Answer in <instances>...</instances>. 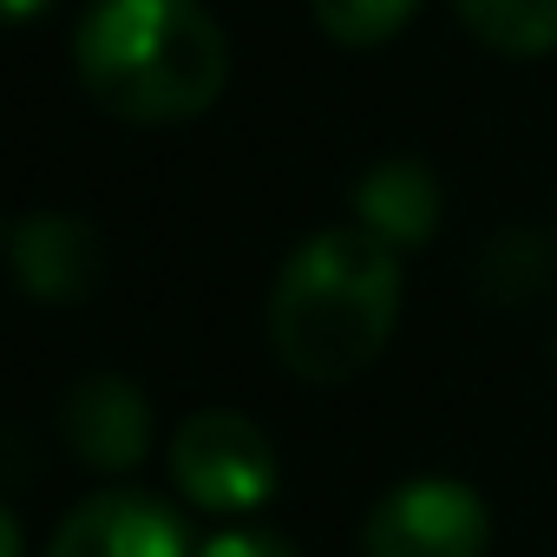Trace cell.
I'll return each mask as SVG.
<instances>
[{"instance_id": "obj_1", "label": "cell", "mask_w": 557, "mask_h": 557, "mask_svg": "<svg viewBox=\"0 0 557 557\" xmlns=\"http://www.w3.org/2000/svg\"><path fill=\"white\" fill-rule=\"evenodd\" d=\"M400 322V256L361 223L309 236L269 289V348L296 381L342 387L381 361Z\"/></svg>"}, {"instance_id": "obj_2", "label": "cell", "mask_w": 557, "mask_h": 557, "mask_svg": "<svg viewBox=\"0 0 557 557\" xmlns=\"http://www.w3.org/2000/svg\"><path fill=\"white\" fill-rule=\"evenodd\" d=\"M79 86L125 125H184L223 99L230 47L197 0H92L73 40Z\"/></svg>"}, {"instance_id": "obj_3", "label": "cell", "mask_w": 557, "mask_h": 557, "mask_svg": "<svg viewBox=\"0 0 557 557\" xmlns=\"http://www.w3.org/2000/svg\"><path fill=\"white\" fill-rule=\"evenodd\" d=\"M171 479L190 505L243 518V511L269 505V492H275L269 433L230 407H203L171 433Z\"/></svg>"}, {"instance_id": "obj_4", "label": "cell", "mask_w": 557, "mask_h": 557, "mask_svg": "<svg viewBox=\"0 0 557 557\" xmlns=\"http://www.w3.org/2000/svg\"><path fill=\"white\" fill-rule=\"evenodd\" d=\"M485 498L459 479H407L361 518V557H485Z\"/></svg>"}, {"instance_id": "obj_5", "label": "cell", "mask_w": 557, "mask_h": 557, "mask_svg": "<svg viewBox=\"0 0 557 557\" xmlns=\"http://www.w3.org/2000/svg\"><path fill=\"white\" fill-rule=\"evenodd\" d=\"M40 557H190V537L184 518L151 492H92L60 518Z\"/></svg>"}, {"instance_id": "obj_6", "label": "cell", "mask_w": 557, "mask_h": 557, "mask_svg": "<svg viewBox=\"0 0 557 557\" xmlns=\"http://www.w3.org/2000/svg\"><path fill=\"white\" fill-rule=\"evenodd\" d=\"M8 262H14V283L34 302L73 309L106 283V243L92 223L66 216V210H34L14 223L8 236Z\"/></svg>"}, {"instance_id": "obj_7", "label": "cell", "mask_w": 557, "mask_h": 557, "mask_svg": "<svg viewBox=\"0 0 557 557\" xmlns=\"http://www.w3.org/2000/svg\"><path fill=\"white\" fill-rule=\"evenodd\" d=\"M66 453L92 472H132L151 453V407L125 374H86L60 407Z\"/></svg>"}, {"instance_id": "obj_8", "label": "cell", "mask_w": 557, "mask_h": 557, "mask_svg": "<svg viewBox=\"0 0 557 557\" xmlns=\"http://www.w3.org/2000/svg\"><path fill=\"white\" fill-rule=\"evenodd\" d=\"M355 223L387 243L394 256L400 249H426L433 230H440V184L420 158H387L374 164L361 184H355Z\"/></svg>"}, {"instance_id": "obj_9", "label": "cell", "mask_w": 557, "mask_h": 557, "mask_svg": "<svg viewBox=\"0 0 557 557\" xmlns=\"http://www.w3.org/2000/svg\"><path fill=\"white\" fill-rule=\"evenodd\" d=\"M466 34L505 60L557 53V0H453Z\"/></svg>"}, {"instance_id": "obj_10", "label": "cell", "mask_w": 557, "mask_h": 557, "mask_svg": "<svg viewBox=\"0 0 557 557\" xmlns=\"http://www.w3.org/2000/svg\"><path fill=\"white\" fill-rule=\"evenodd\" d=\"M472 275H479V289H485L492 302H531V296L550 283V249H544L537 230H498V236L479 249Z\"/></svg>"}, {"instance_id": "obj_11", "label": "cell", "mask_w": 557, "mask_h": 557, "mask_svg": "<svg viewBox=\"0 0 557 557\" xmlns=\"http://www.w3.org/2000/svg\"><path fill=\"white\" fill-rule=\"evenodd\" d=\"M420 0H309L315 27L335 47H387L407 21H413Z\"/></svg>"}, {"instance_id": "obj_12", "label": "cell", "mask_w": 557, "mask_h": 557, "mask_svg": "<svg viewBox=\"0 0 557 557\" xmlns=\"http://www.w3.org/2000/svg\"><path fill=\"white\" fill-rule=\"evenodd\" d=\"M197 557H302L283 531H216Z\"/></svg>"}, {"instance_id": "obj_13", "label": "cell", "mask_w": 557, "mask_h": 557, "mask_svg": "<svg viewBox=\"0 0 557 557\" xmlns=\"http://www.w3.org/2000/svg\"><path fill=\"white\" fill-rule=\"evenodd\" d=\"M0 557H21V518L0 511Z\"/></svg>"}, {"instance_id": "obj_14", "label": "cell", "mask_w": 557, "mask_h": 557, "mask_svg": "<svg viewBox=\"0 0 557 557\" xmlns=\"http://www.w3.org/2000/svg\"><path fill=\"white\" fill-rule=\"evenodd\" d=\"M40 8H47V0H8V14H14V21H21V27H27V21H34V14H40Z\"/></svg>"}]
</instances>
